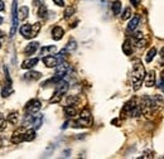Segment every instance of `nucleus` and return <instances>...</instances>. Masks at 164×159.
I'll use <instances>...</instances> for the list:
<instances>
[{
	"label": "nucleus",
	"instance_id": "11",
	"mask_svg": "<svg viewBox=\"0 0 164 159\" xmlns=\"http://www.w3.org/2000/svg\"><path fill=\"white\" fill-rule=\"evenodd\" d=\"M38 58H30V59H27V61H24L23 62V65H22V68H24V70H30V68H33L34 67L37 63H38Z\"/></svg>",
	"mask_w": 164,
	"mask_h": 159
},
{
	"label": "nucleus",
	"instance_id": "6",
	"mask_svg": "<svg viewBox=\"0 0 164 159\" xmlns=\"http://www.w3.org/2000/svg\"><path fill=\"white\" fill-rule=\"evenodd\" d=\"M43 63L48 67V68H53V67H57V65L59 63L58 58L54 57V56H44L43 57Z\"/></svg>",
	"mask_w": 164,
	"mask_h": 159
},
{
	"label": "nucleus",
	"instance_id": "24",
	"mask_svg": "<svg viewBox=\"0 0 164 159\" xmlns=\"http://www.w3.org/2000/svg\"><path fill=\"white\" fill-rule=\"evenodd\" d=\"M153 101H154V104H155V106L158 107V110L164 105V101H163V97L160 96V95H157V96L153 99Z\"/></svg>",
	"mask_w": 164,
	"mask_h": 159
},
{
	"label": "nucleus",
	"instance_id": "1",
	"mask_svg": "<svg viewBox=\"0 0 164 159\" xmlns=\"http://www.w3.org/2000/svg\"><path fill=\"white\" fill-rule=\"evenodd\" d=\"M133 88L134 91H138L142 86V82L144 81L145 77V70L144 66L142 65L140 61H135L134 62V70H133Z\"/></svg>",
	"mask_w": 164,
	"mask_h": 159
},
{
	"label": "nucleus",
	"instance_id": "27",
	"mask_svg": "<svg viewBox=\"0 0 164 159\" xmlns=\"http://www.w3.org/2000/svg\"><path fill=\"white\" fill-rule=\"evenodd\" d=\"M7 124H8V120H5L4 116L0 114V132H4L7 129Z\"/></svg>",
	"mask_w": 164,
	"mask_h": 159
},
{
	"label": "nucleus",
	"instance_id": "2",
	"mask_svg": "<svg viewBox=\"0 0 164 159\" xmlns=\"http://www.w3.org/2000/svg\"><path fill=\"white\" fill-rule=\"evenodd\" d=\"M41 30V23H34V24H23L19 29L20 34L27 38V39H30V38H34L36 36H38Z\"/></svg>",
	"mask_w": 164,
	"mask_h": 159
},
{
	"label": "nucleus",
	"instance_id": "38",
	"mask_svg": "<svg viewBox=\"0 0 164 159\" xmlns=\"http://www.w3.org/2000/svg\"><path fill=\"white\" fill-rule=\"evenodd\" d=\"M2 145H3V140H2V138H0V148H2Z\"/></svg>",
	"mask_w": 164,
	"mask_h": 159
},
{
	"label": "nucleus",
	"instance_id": "23",
	"mask_svg": "<svg viewBox=\"0 0 164 159\" xmlns=\"http://www.w3.org/2000/svg\"><path fill=\"white\" fill-rule=\"evenodd\" d=\"M42 121H43V117L42 116H38V117H34L33 119V122H32V125H33V129H39L41 128V125H42Z\"/></svg>",
	"mask_w": 164,
	"mask_h": 159
},
{
	"label": "nucleus",
	"instance_id": "30",
	"mask_svg": "<svg viewBox=\"0 0 164 159\" xmlns=\"http://www.w3.org/2000/svg\"><path fill=\"white\" fill-rule=\"evenodd\" d=\"M147 43H148V41L143 37V38H140V39H138L137 42H135V44H137V47H139V48H143V47H145L147 46Z\"/></svg>",
	"mask_w": 164,
	"mask_h": 159
},
{
	"label": "nucleus",
	"instance_id": "12",
	"mask_svg": "<svg viewBox=\"0 0 164 159\" xmlns=\"http://www.w3.org/2000/svg\"><path fill=\"white\" fill-rule=\"evenodd\" d=\"M41 77H42L41 72H36V71H30L24 75V80H27V81H37Z\"/></svg>",
	"mask_w": 164,
	"mask_h": 159
},
{
	"label": "nucleus",
	"instance_id": "10",
	"mask_svg": "<svg viewBox=\"0 0 164 159\" xmlns=\"http://www.w3.org/2000/svg\"><path fill=\"white\" fill-rule=\"evenodd\" d=\"M63 34H64V30L61 27H54L52 29V38L54 41H61L63 38Z\"/></svg>",
	"mask_w": 164,
	"mask_h": 159
},
{
	"label": "nucleus",
	"instance_id": "16",
	"mask_svg": "<svg viewBox=\"0 0 164 159\" xmlns=\"http://www.w3.org/2000/svg\"><path fill=\"white\" fill-rule=\"evenodd\" d=\"M19 121V114L17 111H13L8 115V122H10L12 125H17Z\"/></svg>",
	"mask_w": 164,
	"mask_h": 159
},
{
	"label": "nucleus",
	"instance_id": "15",
	"mask_svg": "<svg viewBox=\"0 0 164 159\" xmlns=\"http://www.w3.org/2000/svg\"><path fill=\"white\" fill-rule=\"evenodd\" d=\"M57 52V47L56 46H48V47H43L41 49V53L43 56H49V54H53Z\"/></svg>",
	"mask_w": 164,
	"mask_h": 159
},
{
	"label": "nucleus",
	"instance_id": "13",
	"mask_svg": "<svg viewBox=\"0 0 164 159\" xmlns=\"http://www.w3.org/2000/svg\"><path fill=\"white\" fill-rule=\"evenodd\" d=\"M139 23H140V17H139V15H135L133 19L129 22V24H127V30H130V32L135 30V29L138 28Z\"/></svg>",
	"mask_w": 164,
	"mask_h": 159
},
{
	"label": "nucleus",
	"instance_id": "31",
	"mask_svg": "<svg viewBox=\"0 0 164 159\" xmlns=\"http://www.w3.org/2000/svg\"><path fill=\"white\" fill-rule=\"evenodd\" d=\"M78 97L77 96H68L67 100H66V104L67 105H75V102H77Z\"/></svg>",
	"mask_w": 164,
	"mask_h": 159
},
{
	"label": "nucleus",
	"instance_id": "9",
	"mask_svg": "<svg viewBox=\"0 0 164 159\" xmlns=\"http://www.w3.org/2000/svg\"><path fill=\"white\" fill-rule=\"evenodd\" d=\"M38 47H39V43H38V42H32V43H29V44L24 48V53H25L27 56H32V54H34V53L37 52Z\"/></svg>",
	"mask_w": 164,
	"mask_h": 159
},
{
	"label": "nucleus",
	"instance_id": "29",
	"mask_svg": "<svg viewBox=\"0 0 164 159\" xmlns=\"http://www.w3.org/2000/svg\"><path fill=\"white\" fill-rule=\"evenodd\" d=\"M130 17H131V9L130 8H125V10H124V13L121 15V19L122 20H127Z\"/></svg>",
	"mask_w": 164,
	"mask_h": 159
},
{
	"label": "nucleus",
	"instance_id": "19",
	"mask_svg": "<svg viewBox=\"0 0 164 159\" xmlns=\"http://www.w3.org/2000/svg\"><path fill=\"white\" fill-rule=\"evenodd\" d=\"M62 96H63V92H61V91H56L54 92V95L49 99V104H57V102H59L61 100H62Z\"/></svg>",
	"mask_w": 164,
	"mask_h": 159
},
{
	"label": "nucleus",
	"instance_id": "3",
	"mask_svg": "<svg viewBox=\"0 0 164 159\" xmlns=\"http://www.w3.org/2000/svg\"><path fill=\"white\" fill-rule=\"evenodd\" d=\"M92 125V116L88 109H83L80 114V117L77 121L73 122L75 128H88Z\"/></svg>",
	"mask_w": 164,
	"mask_h": 159
},
{
	"label": "nucleus",
	"instance_id": "34",
	"mask_svg": "<svg viewBox=\"0 0 164 159\" xmlns=\"http://www.w3.org/2000/svg\"><path fill=\"white\" fill-rule=\"evenodd\" d=\"M33 3H34L36 7H39L42 4V0H33Z\"/></svg>",
	"mask_w": 164,
	"mask_h": 159
},
{
	"label": "nucleus",
	"instance_id": "37",
	"mask_svg": "<svg viewBox=\"0 0 164 159\" xmlns=\"http://www.w3.org/2000/svg\"><path fill=\"white\" fill-rule=\"evenodd\" d=\"M130 2H131V4H133L134 7H138V4H139V3H138V0H130Z\"/></svg>",
	"mask_w": 164,
	"mask_h": 159
},
{
	"label": "nucleus",
	"instance_id": "14",
	"mask_svg": "<svg viewBox=\"0 0 164 159\" xmlns=\"http://www.w3.org/2000/svg\"><path fill=\"white\" fill-rule=\"evenodd\" d=\"M28 13H29L28 7H22V8H19V10H18V20H24V19H27Z\"/></svg>",
	"mask_w": 164,
	"mask_h": 159
},
{
	"label": "nucleus",
	"instance_id": "33",
	"mask_svg": "<svg viewBox=\"0 0 164 159\" xmlns=\"http://www.w3.org/2000/svg\"><path fill=\"white\" fill-rule=\"evenodd\" d=\"M53 2H54L58 7H63V5H64V2H63V0H53Z\"/></svg>",
	"mask_w": 164,
	"mask_h": 159
},
{
	"label": "nucleus",
	"instance_id": "26",
	"mask_svg": "<svg viewBox=\"0 0 164 159\" xmlns=\"http://www.w3.org/2000/svg\"><path fill=\"white\" fill-rule=\"evenodd\" d=\"M47 14V7L44 4H41L39 5V9H38V17L39 18H44Z\"/></svg>",
	"mask_w": 164,
	"mask_h": 159
},
{
	"label": "nucleus",
	"instance_id": "21",
	"mask_svg": "<svg viewBox=\"0 0 164 159\" xmlns=\"http://www.w3.org/2000/svg\"><path fill=\"white\" fill-rule=\"evenodd\" d=\"M111 9H112V13H114L115 15H119V14H120V12H121V3L116 0V2H114V3H112Z\"/></svg>",
	"mask_w": 164,
	"mask_h": 159
},
{
	"label": "nucleus",
	"instance_id": "35",
	"mask_svg": "<svg viewBox=\"0 0 164 159\" xmlns=\"http://www.w3.org/2000/svg\"><path fill=\"white\" fill-rule=\"evenodd\" d=\"M5 9V4L2 2V0H0V12H3Z\"/></svg>",
	"mask_w": 164,
	"mask_h": 159
},
{
	"label": "nucleus",
	"instance_id": "22",
	"mask_svg": "<svg viewBox=\"0 0 164 159\" xmlns=\"http://www.w3.org/2000/svg\"><path fill=\"white\" fill-rule=\"evenodd\" d=\"M155 54H157V48H150V51L147 53V57H145V61H147V63H149V62H152L153 61V58L155 57Z\"/></svg>",
	"mask_w": 164,
	"mask_h": 159
},
{
	"label": "nucleus",
	"instance_id": "39",
	"mask_svg": "<svg viewBox=\"0 0 164 159\" xmlns=\"http://www.w3.org/2000/svg\"><path fill=\"white\" fill-rule=\"evenodd\" d=\"M2 23H3V18H2V17H0V24H2Z\"/></svg>",
	"mask_w": 164,
	"mask_h": 159
},
{
	"label": "nucleus",
	"instance_id": "5",
	"mask_svg": "<svg viewBox=\"0 0 164 159\" xmlns=\"http://www.w3.org/2000/svg\"><path fill=\"white\" fill-rule=\"evenodd\" d=\"M41 107H42V105H41V102H39L38 100H32V101H29V102L27 104L25 111H27V114L34 115V114H37V112L41 110Z\"/></svg>",
	"mask_w": 164,
	"mask_h": 159
},
{
	"label": "nucleus",
	"instance_id": "4",
	"mask_svg": "<svg viewBox=\"0 0 164 159\" xmlns=\"http://www.w3.org/2000/svg\"><path fill=\"white\" fill-rule=\"evenodd\" d=\"M140 109H142V112H144V115L149 116L152 115L154 111L158 110V107L155 106L153 99H150L149 96H144L142 99V102H140Z\"/></svg>",
	"mask_w": 164,
	"mask_h": 159
},
{
	"label": "nucleus",
	"instance_id": "40",
	"mask_svg": "<svg viewBox=\"0 0 164 159\" xmlns=\"http://www.w3.org/2000/svg\"><path fill=\"white\" fill-rule=\"evenodd\" d=\"M0 47H2V43H0Z\"/></svg>",
	"mask_w": 164,
	"mask_h": 159
},
{
	"label": "nucleus",
	"instance_id": "8",
	"mask_svg": "<svg viewBox=\"0 0 164 159\" xmlns=\"http://www.w3.org/2000/svg\"><path fill=\"white\" fill-rule=\"evenodd\" d=\"M144 83L147 87H153L155 85V72L154 71H149L145 77H144Z\"/></svg>",
	"mask_w": 164,
	"mask_h": 159
},
{
	"label": "nucleus",
	"instance_id": "7",
	"mask_svg": "<svg viewBox=\"0 0 164 159\" xmlns=\"http://www.w3.org/2000/svg\"><path fill=\"white\" fill-rule=\"evenodd\" d=\"M22 142H24V129L23 128L18 129L12 137V143L13 144H19Z\"/></svg>",
	"mask_w": 164,
	"mask_h": 159
},
{
	"label": "nucleus",
	"instance_id": "32",
	"mask_svg": "<svg viewBox=\"0 0 164 159\" xmlns=\"http://www.w3.org/2000/svg\"><path fill=\"white\" fill-rule=\"evenodd\" d=\"M158 87H159V88H164V71H163L162 75H160V82L158 83Z\"/></svg>",
	"mask_w": 164,
	"mask_h": 159
},
{
	"label": "nucleus",
	"instance_id": "28",
	"mask_svg": "<svg viewBox=\"0 0 164 159\" xmlns=\"http://www.w3.org/2000/svg\"><path fill=\"white\" fill-rule=\"evenodd\" d=\"M75 14V7H68L64 10V18H70Z\"/></svg>",
	"mask_w": 164,
	"mask_h": 159
},
{
	"label": "nucleus",
	"instance_id": "25",
	"mask_svg": "<svg viewBox=\"0 0 164 159\" xmlns=\"http://www.w3.org/2000/svg\"><path fill=\"white\" fill-rule=\"evenodd\" d=\"M77 48V44H76V42L75 41H70L68 43H67V46H66V51H67V52H73L75 49Z\"/></svg>",
	"mask_w": 164,
	"mask_h": 159
},
{
	"label": "nucleus",
	"instance_id": "17",
	"mask_svg": "<svg viewBox=\"0 0 164 159\" xmlns=\"http://www.w3.org/2000/svg\"><path fill=\"white\" fill-rule=\"evenodd\" d=\"M64 114L67 115L68 117H73V116H76L77 110H76L75 106H72V105H67V106L64 107Z\"/></svg>",
	"mask_w": 164,
	"mask_h": 159
},
{
	"label": "nucleus",
	"instance_id": "18",
	"mask_svg": "<svg viewBox=\"0 0 164 159\" xmlns=\"http://www.w3.org/2000/svg\"><path fill=\"white\" fill-rule=\"evenodd\" d=\"M36 138V130L34 129H29L27 132H24V140L25 142H32Z\"/></svg>",
	"mask_w": 164,
	"mask_h": 159
},
{
	"label": "nucleus",
	"instance_id": "36",
	"mask_svg": "<svg viewBox=\"0 0 164 159\" xmlns=\"http://www.w3.org/2000/svg\"><path fill=\"white\" fill-rule=\"evenodd\" d=\"M160 58H162V62L164 63V48H162L160 51Z\"/></svg>",
	"mask_w": 164,
	"mask_h": 159
},
{
	"label": "nucleus",
	"instance_id": "20",
	"mask_svg": "<svg viewBox=\"0 0 164 159\" xmlns=\"http://www.w3.org/2000/svg\"><path fill=\"white\" fill-rule=\"evenodd\" d=\"M122 51L126 56H130L133 53V47H131V42L130 41H125L124 44H122Z\"/></svg>",
	"mask_w": 164,
	"mask_h": 159
}]
</instances>
